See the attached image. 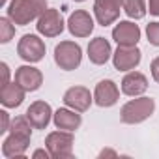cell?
Segmentation results:
<instances>
[{
  "label": "cell",
  "instance_id": "ac0fdd59",
  "mask_svg": "<svg viewBox=\"0 0 159 159\" xmlns=\"http://www.w3.org/2000/svg\"><path fill=\"white\" fill-rule=\"evenodd\" d=\"M52 120H54V125L64 131H75L83 124L81 114H77V111H69V109H58L52 114Z\"/></svg>",
  "mask_w": 159,
  "mask_h": 159
},
{
  "label": "cell",
  "instance_id": "3957f363",
  "mask_svg": "<svg viewBox=\"0 0 159 159\" xmlns=\"http://www.w3.org/2000/svg\"><path fill=\"white\" fill-rule=\"evenodd\" d=\"M81 60H83V51L75 41H60L54 47V62L64 71H71L79 67Z\"/></svg>",
  "mask_w": 159,
  "mask_h": 159
},
{
  "label": "cell",
  "instance_id": "6da1fadb",
  "mask_svg": "<svg viewBox=\"0 0 159 159\" xmlns=\"http://www.w3.org/2000/svg\"><path fill=\"white\" fill-rule=\"evenodd\" d=\"M47 10L45 0H11L8 8V17L13 25L25 26Z\"/></svg>",
  "mask_w": 159,
  "mask_h": 159
},
{
  "label": "cell",
  "instance_id": "44dd1931",
  "mask_svg": "<svg viewBox=\"0 0 159 159\" xmlns=\"http://www.w3.org/2000/svg\"><path fill=\"white\" fill-rule=\"evenodd\" d=\"M32 124H30V120L26 118V114L25 116H17L15 120H11V127H10V131L11 133H19V135H25V137H32Z\"/></svg>",
  "mask_w": 159,
  "mask_h": 159
},
{
  "label": "cell",
  "instance_id": "2e32d148",
  "mask_svg": "<svg viewBox=\"0 0 159 159\" xmlns=\"http://www.w3.org/2000/svg\"><path fill=\"white\" fill-rule=\"evenodd\" d=\"M111 54H112V49L105 38H96L88 43V58L92 64L101 66L111 58Z\"/></svg>",
  "mask_w": 159,
  "mask_h": 159
},
{
  "label": "cell",
  "instance_id": "f1b7e54d",
  "mask_svg": "<svg viewBox=\"0 0 159 159\" xmlns=\"http://www.w3.org/2000/svg\"><path fill=\"white\" fill-rule=\"evenodd\" d=\"M105 155H112V157H116V152H112V150H103V152L99 153V157H105Z\"/></svg>",
  "mask_w": 159,
  "mask_h": 159
},
{
  "label": "cell",
  "instance_id": "9c48e42d",
  "mask_svg": "<svg viewBox=\"0 0 159 159\" xmlns=\"http://www.w3.org/2000/svg\"><path fill=\"white\" fill-rule=\"evenodd\" d=\"M67 28L75 38H88L94 30V19L90 17L88 11L77 10L75 13L69 15L67 19Z\"/></svg>",
  "mask_w": 159,
  "mask_h": 159
},
{
  "label": "cell",
  "instance_id": "d4e9b609",
  "mask_svg": "<svg viewBox=\"0 0 159 159\" xmlns=\"http://www.w3.org/2000/svg\"><path fill=\"white\" fill-rule=\"evenodd\" d=\"M150 69H152V77H153V81H157V83H159V56H157V58H153V62H152Z\"/></svg>",
  "mask_w": 159,
  "mask_h": 159
},
{
  "label": "cell",
  "instance_id": "ffe728a7",
  "mask_svg": "<svg viewBox=\"0 0 159 159\" xmlns=\"http://www.w3.org/2000/svg\"><path fill=\"white\" fill-rule=\"evenodd\" d=\"M124 10H125L127 17H131V19H142L146 15L144 0H124Z\"/></svg>",
  "mask_w": 159,
  "mask_h": 159
},
{
  "label": "cell",
  "instance_id": "4fadbf2b",
  "mask_svg": "<svg viewBox=\"0 0 159 159\" xmlns=\"http://www.w3.org/2000/svg\"><path fill=\"white\" fill-rule=\"evenodd\" d=\"M120 98V90L116 86L114 81H101L98 83L96 86V92H94V101L99 105V107H112Z\"/></svg>",
  "mask_w": 159,
  "mask_h": 159
},
{
  "label": "cell",
  "instance_id": "30bf717a",
  "mask_svg": "<svg viewBox=\"0 0 159 159\" xmlns=\"http://www.w3.org/2000/svg\"><path fill=\"white\" fill-rule=\"evenodd\" d=\"M64 103L77 111V112H84L90 109L92 105V96H90V90L84 88V86H71L66 94H64Z\"/></svg>",
  "mask_w": 159,
  "mask_h": 159
},
{
  "label": "cell",
  "instance_id": "8fae6325",
  "mask_svg": "<svg viewBox=\"0 0 159 159\" xmlns=\"http://www.w3.org/2000/svg\"><path fill=\"white\" fill-rule=\"evenodd\" d=\"M112 39L118 45H137L140 39V28L131 21H120L112 30Z\"/></svg>",
  "mask_w": 159,
  "mask_h": 159
},
{
  "label": "cell",
  "instance_id": "484cf974",
  "mask_svg": "<svg viewBox=\"0 0 159 159\" xmlns=\"http://www.w3.org/2000/svg\"><path fill=\"white\" fill-rule=\"evenodd\" d=\"M8 122H10L8 112H6V111H2V112H0V133L8 131Z\"/></svg>",
  "mask_w": 159,
  "mask_h": 159
},
{
  "label": "cell",
  "instance_id": "7a4b0ae2",
  "mask_svg": "<svg viewBox=\"0 0 159 159\" xmlns=\"http://www.w3.org/2000/svg\"><path fill=\"white\" fill-rule=\"evenodd\" d=\"M155 111V101L152 98H139L127 101L120 111V120L124 124H140L150 118Z\"/></svg>",
  "mask_w": 159,
  "mask_h": 159
},
{
  "label": "cell",
  "instance_id": "9a60e30c",
  "mask_svg": "<svg viewBox=\"0 0 159 159\" xmlns=\"http://www.w3.org/2000/svg\"><path fill=\"white\" fill-rule=\"evenodd\" d=\"M146 88H148V79L142 73H139V71L127 73L124 77V81H122V92L125 96H131V98L144 94Z\"/></svg>",
  "mask_w": 159,
  "mask_h": 159
},
{
  "label": "cell",
  "instance_id": "277c9868",
  "mask_svg": "<svg viewBox=\"0 0 159 159\" xmlns=\"http://www.w3.org/2000/svg\"><path fill=\"white\" fill-rule=\"evenodd\" d=\"M45 146L54 159H69L73 155V135L71 131H54L45 139Z\"/></svg>",
  "mask_w": 159,
  "mask_h": 159
},
{
  "label": "cell",
  "instance_id": "5b68a950",
  "mask_svg": "<svg viewBox=\"0 0 159 159\" xmlns=\"http://www.w3.org/2000/svg\"><path fill=\"white\" fill-rule=\"evenodd\" d=\"M17 52L26 62H39L45 56V43L34 34H26L19 39Z\"/></svg>",
  "mask_w": 159,
  "mask_h": 159
},
{
  "label": "cell",
  "instance_id": "cb8c5ba5",
  "mask_svg": "<svg viewBox=\"0 0 159 159\" xmlns=\"http://www.w3.org/2000/svg\"><path fill=\"white\" fill-rule=\"evenodd\" d=\"M0 71H2V81H0V88L8 84V79H10V69H8V64H0Z\"/></svg>",
  "mask_w": 159,
  "mask_h": 159
},
{
  "label": "cell",
  "instance_id": "e0dca14e",
  "mask_svg": "<svg viewBox=\"0 0 159 159\" xmlns=\"http://www.w3.org/2000/svg\"><path fill=\"white\" fill-rule=\"evenodd\" d=\"M30 144V137L19 135V133H10V137L2 144V153L6 157H21Z\"/></svg>",
  "mask_w": 159,
  "mask_h": 159
},
{
  "label": "cell",
  "instance_id": "7402d4cb",
  "mask_svg": "<svg viewBox=\"0 0 159 159\" xmlns=\"http://www.w3.org/2000/svg\"><path fill=\"white\" fill-rule=\"evenodd\" d=\"M10 21H11L10 17H2V19H0V41H2V43H8L13 38V34H15V28H13V25Z\"/></svg>",
  "mask_w": 159,
  "mask_h": 159
},
{
  "label": "cell",
  "instance_id": "83f0119b",
  "mask_svg": "<svg viewBox=\"0 0 159 159\" xmlns=\"http://www.w3.org/2000/svg\"><path fill=\"white\" fill-rule=\"evenodd\" d=\"M49 155H51V152H45V150H36V152L32 153V157H45V159H47Z\"/></svg>",
  "mask_w": 159,
  "mask_h": 159
},
{
  "label": "cell",
  "instance_id": "5bb4252c",
  "mask_svg": "<svg viewBox=\"0 0 159 159\" xmlns=\"http://www.w3.org/2000/svg\"><path fill=\"white\" fill-rule=\"evenodd\" d=\"M51 116H52V109L45 101H34L26 111V118L36 129H45L51 122Z\"/></svg>",
  "mask_w": 159,
  "mask_h": 159
},
{
  "label": "cell",
  "instance_id": "603a6c76",
  "mask_svg": "<svg viewBox=\"0 0 159 159\" xmlns=\"http://www.w3.org/2000/svg\"><path fill=\"white\" fill-rule=\"evenodd\" d=\"M146 36H148V41L155 47H159V23H150L146 26Z\"/></svg>",
  "mask_w": 159,
  "mask_h": 159
},
{
  "label": "cell",
  "instance_id": "52a82bcc",
  "mask_svg": "<svg viewBox=\"0 0 159 159\" xmlns=\"http://www.w3.org/2000/svg\"><path fill=\"white\" fill-rule=\"evenodd\" d=\"M38 32L43 34L45 38H56L62 34L64 30V19L60 15L58 10H45L39 17H38Z\"/></svg>",
  "mask_w": 159,
  "mask_h": 159
},
{
  "label": "cell",
  "instance_id": "d6986e66",
  "mask_svg": "<svg viewBox=\"0 0 159 159\" xmlns=\"http://www.w3.org/2000/svg\"><path fill=\"white\" fill-rule=\"evenodd\" d=\"M25 88L21 86V84H17V83H13V84H6V86H2L0 88V103H2L4 107H19L21 103H23V99H25Z\"/></svg>",
  "mask_w": 159,
  "mask_h": 159
},
{
  "label": "cell",
  "instance_id": "ba28073f",
  "mask_svg": "<svg viewBox=\"0 0 159 159\" xmlns=\"http://www.w3.org/2000/svg\"><path fill=\"white\" fill-rule=\"evenodd\" d=\"M112 62L114 67L120 71H129L133 67L139 66L140 62V51L137 49V45H118L116 52L112 54Z\"/></svg>",
  "mask_w": 159,
  "mask_h": 159
},
{
  "label": "cell",
  "instance_id": "7c38bea8",
  "mask_svg": "<svg viewBox=\"0 0 159 159\" xmlns=\"http://www.w3.org/2000/svg\"><path fill=\"white\" fill-rule=\"evenodd\" d=\"M15 83L21 84L26 92H34L41 86L43 83V75L38 67H32V66H21L17 71H15Z\"/></svg>",
  "mask_w": 159,
  "mask_h": 159
},
{
  "label": "cell",
  "instance_id": "4316f807",
  "mask_svg": "<svg viewBox=\"0 0 159 159\" xmlns=\"http://www.w3.org/2000/svg\"><path fill=\"white\" fill-rule=\"evenodd\" d=\"M148 4H150V13L159 17V0H148Z\"/></svg>",
  "mask_w": 159,
  "mask_h": 159
},
{
  "label": "cell",
  "instance_id": "8992f818",
  "mask_svg": "<svg viewBox=\"0 0 159 159\" xmlns=\"http://www.w3.org/2000/svg\"><path fill=\"white\" fill-rule=\"evenodd\" d=\"M124 0H94V15L101 26L112 25L120 17Z\"/></svg>",
  "mask_w": 159,
  "mask_h": 159
},
{
  "label": "cell",
  "instance_id": "f546056e",
  "mask_svg": "<svg viewBox=\"0 0 159 159\" xmlns=\"http://www.w3.org/2000/svg\"><path fill=\"white\" fill-rule=\"evenodd\" d=\"M6 4V0H0V6H4Z\"/></svg>",
  "mask_w": 159,
  "mask_h": 159
},
{
  "label": "cell",
  "instance_id": "4dcf8cb0",
  "mask_svg": "<svg viewBox=\"0 0 159 159\" xmlns=\"http://www.w3.org/2000/svg\"><path fill=\"white\" fill-rule=\"evenodd\" d=\"M75 2H84V0H75Z\"/></svg>",
  "mask_w": 159,
  "mask_h": 159
}]
</instances>
